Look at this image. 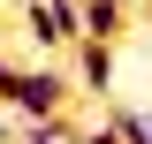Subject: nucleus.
I'll list each match as a JSON object with an SVG mask.
<instances>
[{
  "label": "nucleus",
  "instance_id": "obj_1",
  "mask_svg": "<svg viewBox=\"0 0 152 144\" xmlns=\"http://www.w3.org/2000/svg\"><path fill=\"white\" fill-rule=\"evenodd\" d=\"M23 23H31V38L46 46V61H53V46H76V38H84L76 0H23Z\"/></svg>",
  "mask_w": 152,
  "mask_h": 144
},
{
  "label": "nucleus",
  "instance_id": "obj_3",
  "mask_svg": "<svg viewBox=\"0 0 152 144\" xmlns=\"http://www.w3.org/2000/svg\"><path fill=\"white\" fill-rule=\"evenodd\" d=\"M76 15H84V38H122V23H129V0H76Z\"/></svg>",
  "mask_w": 152,
  "mask_h": 144
},
{
  "label": "nucleus",
  "instance_id": "obj_6",
  "mask_svg": "<svg viewBox=\"0 0 152 144\" xmlns=\"http://www.w3.org/2000/svg\"><path fill=\"white\" fill-rule=\"evenodd\" d=\"M145 144H152V114H145Z\"/></svg>",
  "mask_w": 152,
  "mask_h": 144
},
{
  "label": "nucleus",
  "instance_id": "obj_4",
  "mask_svg": "<svg viewBox=\"0 0 152 144\" xmlns=\"http://www.w3.org/2000/svg\"><path fill=\"white\" fill-rule=\"evenodd\" d=\"M69 137H76L69 114H53V121H15V144H69Z\"/></svg>",
  "mask_w": 152,
  "mask_h": 144
},
{
  "label": "nucleus",
  "instance_id": "obj_2",
  "mask_svg": "<svg viewBox=\"0 0 152 144\" xmlns=\"http://www.w3.org/2000/svg\"><path fill=\"white\" fill-rule=\"evenodd\" d=\"M76 84L91 91V99H107V84H114V46H99V38H76Z\"/></svg>",
  "mask_w": 152,
  "mask_h": 144
},
{
  "label": "nucleus",
  "instance_id": "obj_5",
  "mask_svg": "<svg viewBox=\"0 0 152 144\" xmlns=\"http://www.w3.org/2000/svg\"><path fill=\"white\" fill-rule=\"evenodd\" d=\"M69 144H114V129H107V121H99V129H76Z\"/></svg>",
  "mask_w": 152,
  "mask_h": 144
}]
</instances>
